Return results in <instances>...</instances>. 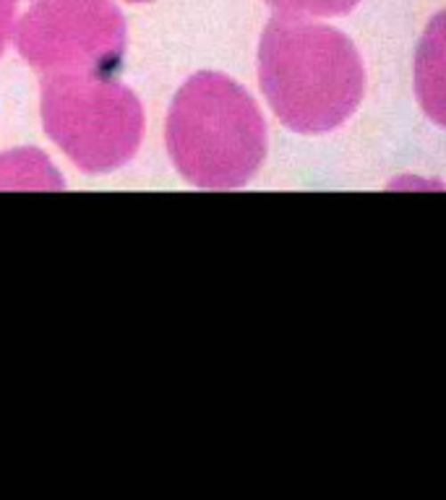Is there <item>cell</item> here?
Segmentation results:
<instances>
[{"label": "cell", "instance_id": "1", "mask_svg": "<svg viewBox=\"0 0 446 500\" xmlns=\"http://www.w3.org/2000/svg\"><path fill=\"white\" fill-rule=\"evenodd\" d=\"M167 146L178 170L201 188H230L261 159V117L224 76H193L167 117Z\"/></svg>", "mask_w": 446, "mask_h": 500}, {"label": "cell", "instance_id": "2", "mask_svg": "<svg viewBox=\"0 0 446 500\" xmlns=\"http://www.w3.org/2000/svg\"><path fill=\"white\" fill-rule=\"evenodd\" d=\"M45 131L89 175L123 167L144 136V109L112 73H55L42 89Z\"/></svg>", "mask_w": 446, "mask_h": 500}, {"label": "cell", "instance_id": "3", "mask_svg": "<svg viewBox=\"0 0 446 500\" xmlns=\"http://www.w3.org/2000/svg\"><path fill=\"white\" fill-rule=\"evenodd\" d=\"M16 50L39 73H112L126 55V21L112 0H35Z\"/></svg>", "mask_w": 446, "mask_h": 500}, {"label": "cell", "instance_id": "4", "mask_svg": "<svg viewBox=\"0 0 446 500\" xmlns=\"http://www.w3.org/2000/svg\"><path fill=\"white\" fill-rule=\"evenodd\" d=\"M0 188L13 190H58L63 188L61 175L37 151H19L0 159Z\"/></svg>", "mask_w": 446, "mask_h": 500}, {"label": "cell", "instance_id": "5", "mask_svg": "<svg viewBox=\"0 0 446 500\" xmlns=\"http://www.w3.org/2000/svg\"><path fill=\"white\" fill-rule=\"evenodd\" d=\"M282 11L290 13H321V16H332V13H342L350 11L358 0H266Z\"/></svg>", "mask_w": 446, "mask_h": 500}, {"label": "cell", "instance_id": "6", "mask_svg": "<svg viewBox=\"0 0 446 500\" xmlns=\"http://www.w3.org/2000/svg\"><path fill=\"white\" fill-rule=\"evenodd\" d=\"M13 16H16V0H0V55L13 29Z\"/></svg>", "mask_w": 446, "mask_h": 500}, {"label": "cell", "instance_id": "7", "mask_svg": "<svg viewBox=\"0 0 446 500\" xmlns=\"http://www.w3.org/2000/svg\"><path fill=\"white\" fill-rule=\"evenodd\" d=\"M128 3H149V0H128Z\"/></svg>", "mask_w": 446, "mask_h": 500}]
</instances>
